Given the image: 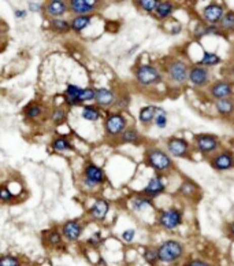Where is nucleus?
Here are the masks:
<instances>
[{
  "instance_id": "obj_1",
  "label": "nucleus",
  "mask_w": 234,
  "mask_h": 266,
  "mask_svg": "<svg viewBox=\"0 0 234 266\" xmlns=\"http://www.w3.org/2000/svg\"><path fill=\"white\" fill-rule=\"evenodd\" d=\"M156 250H158L159 261L165 263L177 262L184 255V246L177 240H166L165 243H162Z\"/></svg>"
},
{
  "instance_id": "obj_2",
  "label": "nucleus",
  "mask_w": 234,
  "mask_h": 266,
  "mask_svg": "<svg viewBox=\"0 0 234 266\" xmlns=\"http://www.w3.org/2000/svg\"><path fill=\"white\" fill-rule=\"evenodd\" d=\"M134 77L141 87H151L155 84L161 83V72L152 64H141L134 72Z\"/></svg>"
},
{
  "instance_id": "obj_3",
  "label": "nucleus",
  "mask_w": 234,
  "mask_h": 266,
  "mask_svg": "<svg viewBox=\"0 0 234 266\" xmlns=\"http://www.w3.org/2000/svg\"><path fill=\"white\" fill-rule=\"evenodd\" d=\"M147 162L148 165L153 168L156 172H166L173 166L170 155L167 152L159 150V148H151L147 152Z\"/></svg>"
},
{
  "instance_id": "obj_4",
  "label": "nucleus",
  "mask_w": 234,
  "mask_h": 266,
  "mask_svg": "<svg viewBox=\"0 0 234 266\" xmlns=\"http://www.w3.org/2000/svg\"><path fill=\"white\" fill-rule=\"evenodd\" d=\"M189 72L190 69L186 66V63L179 59L171 60L166 68V73L170 78L171 83L179 84V85L186 83V80H189Z\"/></svg>"
},
{
  "instance_id": "obj_5",
  "label": "nucleus",
  "mask_w": 234,
  "mask_h": 266,
  "mask_svg": "<svg viewBox=\"0 0 234 266\" xmlns=\"http://www.w3.org/2000/svg\"><path fill=\"white\" fill-rule=\"evenodd\" d=\"M158 222H159V225H161L163 229L166 230L175 229V228L179 226L181 222H182V211L178 210V209H175V207H171V209L163 210L161 214H159Z\"/></svg>"
},
{
  "instance_id": "obj_6",
  "label": "nucleus",
  "mask_w": 234,
  "mask_h": 266,
  "mask_svg": "<svg viewBox=\"0 0 234 266\" xmlns=\"http://www.w3.org/2000/svg\"><path fill=\"white\" fill-rule=\"evenodd\" d=\"M126 118L120 113H114V114L107 115L106 121H104V128H106L107 135L110 136H120L126 130Z\"/></svg>"
},
{
  "instance_id": "obj_7",
  "label": "nucleus",
  "mask_w": 234,
  "mask_h": 266,
  "mask_svg": "<svg viewBox=\"0 0 234 266\" xmlns=\"http://www.w3.org/2000/svg\"><path fill=\"white\" fill-rule=\"evenodd\" d=\"M106 176L101 168H99L95 163H88L84 169V184L87 185L88 188H93L99 184L104 183Z\"/></svg>"
},
{
  "instance_id": "obj_8",
  "label": "nucleus",
  "mask_w": 234,
  "mask_h": 266,
  "mask_svg": "<svg viewBox=\"0 0 234 266\" xmlns=\"http://www.w3.org/2000/svg\"><path fill=\"white\" fill-rule=\"evenodd\" d=\"M194 144H196V148H198L199 151L204 154V155L215 152L218 150V147H219L218 139L214 135H207V133L198 135L194 138Z\"/></svg>"
},
{
  "instance_id": "obj_9",
  "label": "nucleus",
  "mask_w": 234,
  "mask_h": 266,
  "mask_svg": "<svg viewBox=\"0 0 234 266\" xmlns=\"http://www.w3.org/2000/svg\"><path fill=\"white\" fill-rule=\"evenodd\" d=\"M225 9L223 6L219 5V3H210L208 6H206L203 9V18L204 21L211 25H215V23H220V21L225 17Z\"/></svg>"
},
{
  "instance_id": "obj_10",
  "label": "nucleus",
  "mask_w": 234,
  "mask_h": 266,
  "mask_svg": "<svg viewBox=\"0 0 234 266\" xmlns=\"http://www.w3.org/2000/svg\"><path fill=\"white\" fill-rule=\"evenodd\" d=\"M166 191V179L162 176H153L149 181H148L147 187L142 189V195H145L149 199L159 196Z\"/></svg>"
},
{
  "instance_id": "obj_11",
  "label": "nucleus",
  "mask_w": 234,
  "mask_h": 266,
  "mask_svg": "<svg viewBox=\"0 0 234 266\" xmlns=\"http://www.w3.org/2000/svg\"><path fill=\"white\" fill-rule=\"evenodd\" d=\"M189 81H190L193 87H206L207 84L210 83V72L202 64L193 66L190 72H189Z\"/></svg>"
},
{
  "instance_id": "obj_12",
  "label": "nucleus",
  "mask_w": 234,
  "mask_h": 266,
  "mask_svg": "<svg viewBox=\"0 0 234 266\" xmlns=\"http://www.w3.org/2000/svg\"><path fill=\"white\" fill-rule=\"evenodd\" d=\"M167 151L175 158H184L189 154V143L185 139L171 138L167 142Z\"/></svg>"
},
{
  "instance_id": "obj_13",
  "label": "nucleus",
  "mask_w": 234,
  "mask_h": 266,
  "mask_svg": "<svg viewBox=\"0 0 234 266\" xmlns=\"http://www.w3.org/2000/svg\"><path fill=\"white\" fill-rule=\"evenodd\" d=\"M96 2H88V0H70L69 10L78 15H91L96 10Z\"/></svg>"
},
{
  "instance_id": "obj_14",
  "label": "nucleus",
  "mask_w": 234,
  "mask_h": 266,
  "mask_svg": "<svg viewBox=\"0 0 234 266\" xmlns=\"http://www.w3.org/2000/svg\"><path fill=\"white\" fill-rule=\"evenodd\" d=\"M211 165L214 169L225 172L234 166V155L230 151H222L212 158Z\"/></svg>"
},
{
  "instance_id": "obj_15",
  "label": "nucleus",
  "mask_w": 234,
  "mask_h": 266,
  "mask_svg": "<svg viewBox=\"0 0 234 266\" xmlns=\"http://www.w3.org/2000/svg\"><path fill=\"white\" fill-rule=\"evenodd\" d=\"M233 93V85L227 81H216L210 87V95L216 101L229 99Z\"/></svg>"
},
{
  "instance_id": "obj_16",
  "label": "nucleus",
  "mask_w": 234,
  "mask_h": 266,
  "mask_svg": "<svg viewBox=\"0 0 234 266\" xmlns=\"http://www.w3.org/2000/svg\"><path fill=\"white\" fill-rule=\"evenodd\" d=\"M62 234L69 242H77L83 235V225L80 224V221L77 220L67 221L62 226Z\"/></svg>"
},
{
  "instance_id": "obj_17",
  "label": "nucleus",
  "mask_w": 234,
  "mask_h": 266,
  "mask_svg": "<svg viewBox=\"0 0 234 266\" xmlns=\"http://www.w3.org/2000/svg\"><path fill=\"white\" fill-rule=\"evenodd\" d=\"M67 9H69V3H64L62 0H51V2L46 3V7H44L46 14L54 19L66 14Z\"/></svg>"
},
{
  "instance_id": "obj_18",
  "label": "nucleus",
  "mask_w": 234,
  "mask_h": 266,
  "mask_svg": "<svg viewBox=\"0 0 234 266\" xmlns=\"http://www.w3.org/2000/svg\"><path fill=\"white\" fill-rule=\"evenodd\" d=\"M108 209H110V205H108L107 201H104V199H97L96 202L92 205V207L89 209L88 214H89V217L92 220L103 221L107 217Z\"/></svg>"
},
{
  "instance_id": "obj_19",
  "label": "nucleus",
  "mask_w": 234,
  "mask_h": 266,
  "mask_svg": "<svg viewBox=\"0 0 234 266\" xmlns=\"http://www.w3.org/2000/svg\"><path fill=\"white\" fill-rule=\"evenodd\" d=\"M96 103L101 107H110L115 103V92L108 88H99L96 89Z\"/></svg>"
},
{
  "instance_id": "obj_20",
  "label": "nucleus",
  "mask_w": 234,
  "mask_h": 266,
  "mask_svg": "<svg viewBox=\"0 0 234 266\" xmlns=\"http://www.w3.org/2000/svg\"><path fill=\"white\" fill-rule=\"evenodd\" d=\"M81 91H83V88L77 87V85H74V84H69V85L66 87V92H64L66 105H69L70 107L80 105V103H78V96H80Z\"/></svg>"
},
{
  "instance_id": "obj_21",
  "label": "nucleus",
  "mask_w": 234,
  "mask_h": 266,
  "mask_svg": "<svg viewBox=\"0 0 234 266\" xmlns=\"http://www.w3.org/2000/svg\"><path fill=\"white\" fill-rule=\"evenodd\" d=\"M130 206H132L134 211H142L145 210L147 207L153 206V203H152V199L147 197L145 195H136L130 201Z\"/></svg>"
},
{
  "instance_id": "obj_22",
  "label": "nucleus",
  "mask_w": 234,
  "mask_h": 266,
  "mask_svg": "<svg viewBox=\"0 0 234 266\" xmlns=\"http://www.w3.org/2000/svg\"><path fill=\"white\" fill-rule=\"evenodd\" d=\"M91 21H92V17H91V15H78V17H74V18L71 19V22H70L71 30H74V32L77 33L83 32L84 29H87L88 26H89Z\"/></svg>"
},
{
  "instance_id": "obj_23",
  "label": "nucleus",
  "mask_w": 234,
  "mask_h": 266,
  "mask_svg": "<svg viewBox=\"0 0 234 266\" xmlns=\"http://www.w3.org/2000/svg\"><path fill=\"white\" fill-rule=\"evenodd\" d=\"M216 111L223 117H229L234 113V102L231 99H220L215 103Z\"/></svg>"
},
{
  "instance_id": "obj_24",
  "label": "nucleus",
  "mask_w": 234,
  "mask_h": 266,
  "mask_svg": "<svg viewBox=\"0 0 234 266\" xmlns=\"http://www.w3.org/2000/svg\"><path fill=\"white\" fill-rule=\"evenodd\" d=\"M174 10V6L171 2H159V5L156 7L155 15L158 19H166L169 18Z\"/></svg>"
},
{
  "instance_id": "obj_25",
  "label": "nucleus",
  "mask_w": 234,
  "mask_h": 266,
  "mask_svg": "<svg viewBox=\"0 0 234 266\" xmlns=\"http://www.w3.org/2000/svg\"><path fill=\"white\" fill-rule=\"evenodd\" d=\"M155 109L156 106H147V107H142L140 110V114H138V119L140 122L144 125L151 124L153 118H155Z\"/></svg>"
},
{
  "instance_id": "obj_26",
  "label": "nucleus",
  "mask_w": 234,
  "mask_h": 266,
  "mask_svg": "<svg viewBox=\"0 0 234 266\" xmlns=\"http://www.w3.org/2000/svg\"><path fill=\"white\" fill-rule=\"evenodd\" d=\"M198 192H199L198 185H196L194 183H192V181H189V180L184 181L182 185L179 187V193L185 197H194L196 195H198Z\"/></svg>"
},
{
  "instance_id": "obj_27",
  "label": "nucleus",
  "mask_w": 234,
  "mask_h": 266,
  "mask_svg": "<svg viewBox=\"0 0 234 266\" xmlns=\"http://www.w3.org/2000/svg\"><path fill=\"white\" fill-rule=\"evenodd\" d=\"M219 33V28H216L215 25H199L194 29V36L200 39L207 35H218Z\"/></svg>"
},
{
  "instance_id": "obj_28",
  "label": "nucleus",
  "mask_w": 234,
  "mask_h": 266,
  "mask_svg": "<svg viewBox=\"0 0 234 266\" xmlns=\"http://www.w3.org/2000/svg\"><path fill=\"white\" fill-rule=\"evenodd\" d=\"M100 110L95 106H85L83 113H81V117L87 121H97L100 118Z\"/></svg>"
},
{
  "instance_id": "obj_29",
  "label": "nucleus",
  "mask_w": 234,
  "mask_h": 266,
  "mask_svg": "<svg viewBox=\"0 0 234 266\" xmlns=\"http://www.w3.org/2000/svg\"><path fill=\"white\" fill-rule=\"evenodd\" d=\"M52 148L59 152L67 151V150H73V144L67 138H56L52 142Z\"/></svg>"
},
{
  "instance_id": "obj_30",
  "label": "nucleus",
  "mask_w": 234,
  "mask_h": 266,
  "mask_svg": "<svg viewBox=\"0 0 234 266\" xmlns=\"http://www.w3.org/2000/svg\"><path fill=\"white\" fill-rule=\"evenodd\" d=\"M138 140H140V135L134 128H128L121 135V142L122 143H133V144H136Z\"/></svg>"
},
{
  "instance_id": "obj_31",
  "label": "nucleus",
  "mask_w": 234,
  "mask_h": 266,
  "mask_svg": "<svg viewBox=\"0 0 234 266\" xmlns=\"http://www.w3.org/2000/svg\"><path fill=\"white\" fill-rule=\"evenodd\" d=\"M153 124L159 129H165L167 125V114L162 107H156L155 109V118H153Z\"/></svg>"
},
{
  "instance_id": "obj_32",
  "label": "nucleus",
  "mask_w": 234,
  "mask_h": 266,
  "mask_svg": "<svg viewBox=\"0 0 234 266\" xmlns=\"http://www.w3.org/2000/svg\"><path fill=\"white\" fill-rule=\"evenodd\" d=\"M51 28L54 29V30H56V32L66 33V32H69L70 29H71V25H70V22H67L66 19L56 18V19H52V22H51Z\"/></svg>"
},
{
  "instance_id": "obj_33",
  "label": "nucleus",
  "mask_w": 234,
  "mask_h": 266,
  "mask_svg": "<svg viewBox=\"0 0 234 266\" xmlns=\"http://www.w3.org/2000/svg\"><path fill=\"white\" fill-rule=\"evenodd\" d=\"M220 29L227 30V32H234V11H227L220 21Z\"/></svg>"
},
{
  "instance_id": "obj_34",
  "label": "nucleus",
  "mask_w": 234,
  "mask_h": 266,
  "mask_svg": "<svg viewBox=\"0 0 234 266\" xmlns=\"http://www.w3.org/2000/svg\"><path fill=\"white\" fill-rule=\"evenodd\" d=\"M220 62V58L214 52H204L202 60H200V64L204 66V68H210V66H215Z\"/></svg>"
},
{
  "instance_id": "obj_35",
  "label": "nucleus",
  "mask_w": 234,
  "mask_h": 266,
  "mask_svg": "<svg viewBox=\"0 0 234 266\" xmlns=\"http://www.w3.org/2000/svg\"><path fill=\"white\" fill-rule=\"evenodd\" d=\"M46 240L50 246L55 247V246H59L62 243V235L55 229L48 230V232H46Z\"/></svg>"
},
{
  "instance_id": "obj_36",
  "label": "nucleus",
  "mask_w": 234,
  "mask_h": 266,
  "mask_svg": "<svg viewBox=\"0 0 234 266\" xmlns=\"http://www.w3.org/2000/svg\"><path fill=\"white\" fill-rule=\"evenodd\" d=\"M96 99V89L93 88H83V91L78 96V103H84V102L95 101Z\"/></svg>"
},
{
  "instance_id": "obj_37",
  "label": "nucleus",
  "mask_w": 234,
  "mask_h": 266,
  "mask_svg": "<svg viewBox=\"0 0 234 266\" xmlns=\"http://www.w3.org/2000/svg\"><path fill=\"white\" fill-rule=\"evenodd\" d=\"M43 113V109L36 103H32V105H29L26 109H25V115L28 117V118H38Z\"/></svg>"
},
{
  "instance_id": "obj_38",
  "label": "nucleus",
  "mask_w": 234,
  "mask_h": 266,
  "mask_svg": "<svg viewBox=\"0 0 234 266\" xmlns=\"http://www.w3.org/2000/svg\"><path fill=\"white\" fill-rule=\"evenodd\" d=\"M144 259H145L149 265H155L156 262L159 261L158 250H153V248L151 247L145 248V251H144Z\"/></svg>"
},
{
  "instance_id": "obj_39",
  "label": "nucleus",
  "mask_w": 234,
  "mask_h": 266,
  "mask_svg": "<svg viewBox=\"0 0 234 266\" xmlns=\"http://www.w3.org/2000/svg\"><path fill=\"white\" fill-rule=\"evenodd\" d=\"M51 119L55 122V124H62L64 119H66V110L62 107H58L55 110H52L51 113Z\"/></svg>"
},
{
  "instance_id": "obj_40",
  "label": "nucleus",
  "mask_w": 234,
  "mask_h": 266,
  "mask_svg": "<svg viewBox=\"0 0 234 266\" xmlns=\"http://www.w3.org/2000/svg\"><path fill=\"white\" fill-rule=\"evenodd\" d=\"M138 5L142 10H145L147 13H152V11H156V7L159 5L158 0H140Z\"/></svg>"
},
{
  "instance_id": "obj_41",
  "label": "nucleus",
  "mask_w": 234,
  "mask_h": 266,
  "mask_svg": "<svg viewBox=\"0 0 234 266\" xmlns=\"http://www.w3.org/2000/svg\"><path fill=\"white\" fill-rule=\"evenodd\" d=\"M0 266H21V261L14 255H5L0 259Z\"/></svg>"
},
{
  "instance_id": "obj_42",
  "label": "nucleus",
  "mask_w": 234,
  "mask_h": 266,
  "mask_svg": "<svg viewBox=\"0 0 234 266\" xmlns=\"http://www.w3.org/2000/svg\"><path fill=\"white\" fill-rule=\"evenodd\" d=\"M87 243L89 246H92V247H99L101 243H103V238H101L100 232H96V234H93L91 238L88 239Z\"/></svg>"
},
{
  "instance_id": "obj_43",
  "label": "nucleus",
  "mask_w": 234,
  "mask_h": 266,
  "mask_svg": "<svg viewBox=\"0 0 234 266\" xmlns=\"http://www.w3.org/2000/svg\"><path fill=\"white\" fill-rule=\"evenodd\" d=\"M121 236H122V240H125L126 243H132L134 240V236H136V230L130 228V229L124 230Z\"/></svg>"
},
{
  "instance_id": "obj_44",
  "label": "nucleus",
  "mask_w": 234,
  "mask_h": 266,
  "mask_svg": "<svg viewBox=\"0 0 234 266\" xmlns=\"http://www.w3.org/2000/svg\"><path fill=\"white\" fill-rule=\"evenodd\" d=\"M0 199L3 201V202H10V201H13L14 199V195L10 192L9 189L6 188V187H3V188L0 189Z\"/></svg>"
},
{
  "instance_id": "obj_45",
  "label": "nucleus",
  "mask_w": 234,
  "mask_h": 266,
  "mask_svg": "<svg viewBox=\"0 0 234 266\" xmlns=\"http://www.w3.org/2000/svg\"><path fill=\"white\" fill-rule=\"evenodd\" d=\"M44 7H46V5L37 3V2H30V3H29V10H30L32 13H38V11H42Z\"/></svg>"
},
{
  "instance_id": "obj_46",
  "label": "nucleus",
  "mask_w": 234,
  "mask_h": 266,
  "mask_svg": "<svg viewBox=\"0 0 234 266\" xmlns=\"http://www.w3.org/2000/svg\"><path fill=\"white\" fill-rule=\"evenodd\" d=\"M185 266H212L210 263H207V262L202 261V259H192V261H189L185 263Z\"/></svg>"
},
{
  "instance_id": "obj_47",
  "label": "nucleus",
  "mask_w": 234,
  "mask_h": 266,
  "mask_svg": "<svg viewBox=\"0 0 234 266\" xmlns=\"http://www.w3.org/2000/svg\"><path fill=\"white\" fill-rule=\"evenodd\" d=\"M15 17L17 18H25L26 17V10H15Z\"/></svg>"
},
{
  "instance_id": "obj_48",
  "label": "nucleus",
  "mask_w": 234,
  "mask_h": 266,
  "mask_svg": "<svg viewBox=\"0 0 234 266\" xmlns=\"http://www.w3.org/2000/svg\"><path fill=\"white\" fill-rule=\"evenodd\" d=\"M179 32H181V25H179V23H177V25H174V26H173V29H171V35H178Z\"/></svg>"
},
{
  "instance_id": "obj_49",
  "label": "nucleus",
  "mask_w": 234,
  "mask_h": 266,
  "mask_svg": "<svg viewBox=\"0 0 234 266\" xmlns=\"http://www.w3.org/2000/svg\"><path fill=\"white\" fill-rule=\"evenodd\" d=\"M229 235H230V236H233V238H234V222L229 226Z\"/></svg>"
}]
</instances>
